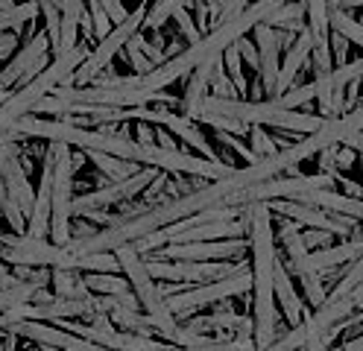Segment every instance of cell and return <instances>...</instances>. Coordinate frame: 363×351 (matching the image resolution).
Masks as SVG:
<instances>
[{
    "instance_id": "1",
    "label": "cell",
    "mask_w": 363,
    "mask_h": 351,
    "mask_svg": "<svg viewBox=\"0 0 363 351\" xmlns=\"http://www.w3.org/2000/svg\"><path fill=\"white\" fill-rule=\"evenodd\" d=\"M249 223V252H252V337L255 351H264L279 340V311H276V231L272 211L267 202L246 205Z\"/></svg>"
},
{
    "instance_id": "2",
    "label": "cell",
    "mask_w": 363,
    "mask_h": 351,
    "mask_svg": "<svg viewBox=\"0 0 363 351\" xmlns=\"http://www.w3.org/2000/svg\"><path fill=\"white\" fill-rule=\"evenodd\" d=\"M115 255H118V261H121L123 275L129 278V284H132L135 296H138V301H141V311H144V316H147L150 328H152V331H155L158 337H162V340H167V342L173 345V334L179 331V325H176L173 313L167 311L162 290L155 287V278H152V275H150V269H147L144 255H141L138 249H135L132 243L121 246Z\"/></svg>"
},
{
    "instance_id": "3",
    "label": "cell",
    "mask_w": 363,
    "mask_h": 351,
    "mask_svg": "<svg viewBox=\"0 0 363 351\" xmlns=\"http://www.w3.org/2000/svg\"><path fill=\"white\" fill-rule=\"evenodd\" d=\"M147 12H150V6H147V4H138V9L129 12V18H126L123 23H115V30H111L106 38L97 41V47L91 50V56H88L62 85L82 88L85 82H94V79L103 74V70L111 65V59H115V56L123 50V47L129 44V38L138 35V30L144 27V21H147Z\"/></svg>"
},
{
    "instance_id": "4",
    "label": "cell",
    "mask_w": 363,
    "mask_h": 351,
    "mask_svg": "<svg viewBox=\"0 0 363 351\" xmlns=\"http://www.w3.org/2000/svg\"><path fill=\"white\" fill-rule=\"evenodd\" d=\"M0 261L12 267H62L77 269L79 257L67 249L53 243L50 238H30V234H6L4 231V249H0Z\"/></svg>"
},
{
    "instance_id": "5",
    "label": "cell",
    "mask_w": 363,
    "mask_h": 351,
    "mask_svg": "<svg viewBox=\"0 0 363 351\" xmlns=\"http://www.w3.org/2000/svg\"><path fill=\"white\" fill-rule=\"evenodd\" d=\"M53 152V211L50 240L59 246L71 243V205H74V150L67 144H50Z\"/></svg>"
},
{
    "instance_id": "6",
    "label": "cell",
    "mask_w": 363,
    "mask_h": 351,
    "mask_svg": "<svg viewBox=\"0 0 363 351\" xmlns=\"http://www.w3.org/2000/svg\"><path fill=\"white\" fill-rule=\"evenodd\" d=\"M246 293H252V272L249 269L229 275V278H220V281H208V284H199L191 290H182V293H167L164 304L173 316H188L199 308H208V304L235 299V296H246Z\"/></svg>"
},
{
    "instance_id": "7",
    "label": "cell",
    "mask_w": 363,
    "mask_h": 351,
    "mask_svg": "<svg viewBox=\"0 0 363 351\" xmlns=\"http://www.w3.org/2000/svg\"><path fill=\"white\" fill-rule=\"evenodd\" d=\"M279 240L281 246L287 249V261L290 267L296 269L299 281H302V290H305V301L311 304V308H323L328 293L323 287V275L320 269L313 267L311 261V249L305 246V238H302V231H299V223H293V220H284L281 228H279Z\"/></svg>"
},
{
    "instance_id": "8",
    "label": "cell",
    "mask_w": 363,
    "mask_h": 351,
    "mask_svg": "<svg viewBox=\"0 0 363 351\" xmlns=\"http://www.w3.org/2000/svg\"><path fill=\"white\" fill-rule=\"evenodd\" d=\"M155 176H158L155 167H144V170H138L135 176H129V179H123V182H111V184L94 187V191L77 196L74 205H71V211H74L77 217H82V214H88V211H103V208H108V205H126V202H132L135 196H141L147 187L152 184Z\"/></svg>"
},
{
    "instance_id": "9",
    "label": "cell",
    "mask_w": 363,
    "mask_h": 351,
    "mask_svg": "<svg viewBox=\"0 0 363 351\" xmlns=\"http://www.w3.org/2000/svg\"><path fill=\"white\" fill-rule=\"evenodd\" d=\"M50 38L48 33H35L30 35L24 44H21V50L12 56V62L0 70V91H9L12 85L18 88H24L30 85L35 77L44 74V67L50 65Z\"/></svg>"
},
{
    "instance_id": "10",
    "label": "cell",
    "mask_w": 363,
    "mask_h": 351,
    "mask_svg": "<svg viewBox=\"0 0 363 351\" xmlns=\"http://www.w3.org/2000/svg\"><path fill=\"white\" fill-rule=\"evenodd\" d=\"M269 211H279L284 220H293L305 228H323V231H331V234H340V238H349L354 223H349L343 214H334L328 217L323 208H313V205H305V202H296V199H269L267 202Z\"/></svg>"
},
{
    "instance_id": "11",
    "label": "cell",
    "mask_w": 363,
    "mask_h": 351,
    "mask_svg": "<svg viewBox=\"0 0 363 351\" xmlns=\"http://www.w3.org/2000/svg\"><path fill=\"white\" fill-rule=\"evenodd\" d=\"M255 33V44H258V56H261V88H264V97L272 100L279 97V70H281V59H279V50H281V33L269 23H261V27L252 30Z\"/></svg>"
},
{
    "instance_id": "12",
    "label": "cell",
    "mask_w": 363,
    "mask_h": 351,
    "mask_svg": "<svg viewBox=\"0 0 363 351\" xmlns=\"http://www.w3.org/2000/svg\"><path fill=\"white\" fill-rule=\"evenodd\" d=\"M311 50H313V38H311V30L305 23V30L296 35V41H293L287 47V53H284V62H281V70H279V97L293 88V82H296V77H299V70L311 62Z\"/></svg>"
},
{
    "instance_id": "13",
    "label": "cell",
    "mask_w": 363,
    "mask_h": 351,
    "mask_svg": "<svg viewBox=\"0 0 363 351\" xmlns=\"http://www.w3.org/2000/svg\"><path fill=\"white\" fill-rule=\"evenodd\" d=\"M217 62V59H214ZM214 62L196 67L194 74H188V85H185V97L179 103V114L188 117V121H199L202 114V103H206V91H208V82H211V70H214Z\"/></svg>"
},
{
    "instance_id": "14",
    "label": "cell",
    "mask_w": 363,
    "mask_h": 351,
    "mask_svg": "<svg viewBox=\"0 0 363 351\" xmlns=\"http://www.w3.org/2000/svg\"><path fill=\"white\" fill-rule=\"evenodd\" d=\"M276 301L281 304V311H284V316H287V322H290L293 328L302 325L305 308H302L296 290H293V281H290L287 269L281 267V261H276Z\"/></svg>"
},
{
    "instance_id": "15",
    "label": "cell",
    "mask_w": 363,
    "mask_h": 351,
    "mask_svg": "<svg viewBox=\"0 0 363 351\" xmlns=\"http://www.w3.org/2000/svg\"><path fill=\"white\" fill-rule=\"evenodd\" d=\"M354 311H360V308H357V301H354L352 296H349V299H334V301H331V299H325L323 308H316V311L311 313V322H313L316 331L325 334L331 325L343 322V319H346V316H352Z\"/></svg>"
},
{
    "instance_id": "16",
    "label": "cell",
    "mask_w": 363,
    "mask_h": 351,
    "mask_svg": "<svg viewBox=\"0 0 363 351\" xmlns=\"http://www.w3.org/2000/svg\"><path fill=\"white\" fill-rule=\"evenodd\" d=\"M50 290L59 299H91L94 296L88 290L79 269H62V267H56L53 275H50Z\"/></svg>"
},
{
    "instance_id": "17",
    "label": "cell",
    "mask_w": 363,
    "mask_h": 351,
    "mask_svg": "<svg viewBox=\"0 0 363 351\" xmlns=\"http://www.w3.org/2000/svg\"><path fill=\"white\" fill-rule=\"evenodd\" d=\"M85 158L94 164V170L103 173L106 179L111 182H123L129 176L138 173V164H132V161H123L118 155H108V152H94V150H85Z\"/></svg>"
},
{
    "instance_id": "18",
    "label": "cell",
    "mask_w": 363,
    "mask_h": 351,
    "mask_svg": "<svg viewBox=\"0 0 363 351\" xmlns=\"http://www.w3.org/2000/svg\"><path fill=\"white\" fill-rule=\"evenodd\" d=\"M85 15V0H65L62 4V41H59V53L74 50L77 47V30Z\"/></svg>"
},
{
    "instance_id": "19",
    "label": "cell",
    "mask_w": 363,
    "mask_h": 351,
    "mask_svg": "<svg viewBox=\"0 0 363 351\" xmlns=\"http://www.w3.org/2000/svg\"><path fill=\"white\" fill-rule=\"evenodd\" d=\"M85 284L91 293H100V296H126L132 293L129 278L118 275V272H82Z\"/></svg>"
},
{
    "instance_id": "20",
    "label": "cell",
    "mask_w": 363,
    "mask_h": 351,
    "mask_svg": "<svg viewBox=\"0 0 363 351\" xmlns=\"http://www.w3.org/2000/svg\"><path fill=\"white\" fill-rule=\"evenodd\" d=\"M35 15H41V0H38V4L27 0V4H15L12 9H0V33L27 27V23H33Z\"/></svg>"
},
{
    "instance_id": "21",
    "label": "cell",
    "mask_w": 363,
    "mask_h": 351,
    "mask_svg": "<svg viewBox=\"0 0 363 351\" xmlns=\"http://www.w3.org/2000/svg\"><path fill=\"white\" fill-rule=\"evenodd\" d=\"M331 30L340 33V35H346L352 44L363 47V23L357 18H352L346 9H334L331 12Z\"/></svg>"
},
{
    "instance_id": "22",
    "label": "cell",
    "mask_w": 363,
    "mask_h": 351,
    "mask_svg": "<svg viewBox=\"0 0 363 351\" xmlns=\"http://www.w3.org/2000/svg\"><path fill=\"white\" fill-rule=\"evenodd\" d=\"M191 4V0H152V6L147 12V21H144V27H150L152 33H158L164 27V23L170 21V15L179 9V6H185Z\"/></svg>"
},
{
    "instance_id": "23",
    "label": "cell",
    "mask_w": 363,
    "mask_h": 351,
    "mask_svg": "<svg viewBox=\"0 0 363 351\" xmlns=\"http://www.w3.org/2000/svg\"><path fill=\"white\" fill-rule=\"evenodd\" d=\"M41 15H44V33H48L53 44V56H56L59 41H62V6L50 4V0H41Z\"/></svg>"
},
{
    "instance_id": "24",
    "label": "cell",
    "mask_w": 363,
    "mask_h": 351,
    "mask_svg": "<svg viewBox=\"0 0 363 351\" xmlns=\"http://www.w3.org/2000/svg\"><path fill=\"white\" fill-rule=\"evenodd\" d=\"M249 150L255 152V158L258 161H264V158H269V155H276L279 152V147H276V140H272V135L264 129V126H249Z\"/></svg>"
},
{
    "instance_id": "25",
    "label": "cell",
    "mask_w": 363,
    "mask_h": 351,
    "mask_svg": "<svg viewBox=\"0 0 363 351\" xmlns=\"http://www.w3.org/2000/svg\"><path fill=\"white\" fill-rule=\"evenodd\" d=\"M170 21L176 23V30H179V35L182 38H185L188 41V47L191 44H196V41H202V38H206V35H202L199 33V27H196V21H194V15L185 9V6H179L173 15H170Z\"/></svg>"
},
{
    "instance_id": "26",
    "label": "cell",
    "mask_w": 363,
    "mask_h": 351,
    "mask_svg": "<svg viewBox=\"0 0 363 351\" xmlns=\"http://www.w3.org/2000/svg\"><path fill=\"white\" fill-rule=\"evenodd\" d=\"M223 65H225V74H229V79L235 82L238 94L243 97V94H246V77H243V62H240V53H238V47H235V44L223 53Z\"/></svg>"
},
{
    "instance_id": "27",
    "label": "cell",
    "mask_w": 363,
    "mask_h": 351,
    "mask_svg": "<svg viewBox=\"0 0 363 351\" xmlns=\"http://www.w3.org/2000/svg\"><path fill=\"white\" fill-rule=\"evenodd\" d=\"M305 348V325H296V328H290L287 334H281L272 345H267L264 351H299Z\"/></svg>"
},
{
    "instance_id": "28",
    "label": "cell",
    "mask_w": 363,
    "mask_h": 351,
    "mask_svg": "<svg viewBox=\"0 0 363 351\" xmlns=\"http://www.w3.org/2000/svg\"><path fill=\"white\" fill-rule=\"evenodd\" d=\"M123 50H126V59H129V65H132V70H135V77H147L150 70H155V65H152V62L144 56L141 47L135 44V35L129 38V44L123 47Z\"/></svg>"
},
{
    "instance_id": "29",
    "label": "cell",
    "mask_w": 363,
    "mask_h": 351,
    "mask_svg": "<svg viewBox=\"0 0 363 351\" xmlns=\"http://www.w3.org/2000/svg\"><path fill=\"white\" fill-rule=\"evenodd\" d=\"M88 12H91V23H94V35L97 38H106L111 30H115V21L108 18V12L97 4V0H91L88 4Z\"/></svg>"
},
{
    "instance_id": "30",
    "label": "cell",
    "mask_w": 363,
    "mask_h": 351,
    "mask_svg": "<svg viewBox=\"0 0 363 351\" xmlns=\"http://www.w3.org/2000/svg\"><path fill=\"white\" fill-rule=\"evenodd\" d=\"M238 47V53H240V59H246V65L255 70V74H261V56H258V44L255 41H249L246 35L235 44Z\"/></svg>"
},
{
    "instance_id": "31",
    "label": "cell",
    "mask_w": 363,
    "mask_h": 351,
    "mask_svg": "<svg viewBox=\"0 0 363 351\" xmlns=\"http://www.w3.org/2000/svg\"><path fill=\"white\" fill-rule=\"evenodd\" d=\"M349 38L346 35H340V33H334L331 30V56H334V67H343L346 62H352L349 59Z\"/></svg>"
},
{
    "instance_id": "32",
    "label": "cell",
    "mask_w": 363,
    "mask_h": 351,
    "mask_svg": "<svg viewBox=\"0 0 363 351\" xmlns=\"http://www.w3.org/2000/svg\"><path fill=\"white\" fill-rule=\"evenodd\" d=\"M191 6H194V21H196L199 33H211V6H208V0H191Z\"/></svg>"
},
{
    "instance_id": "33",
    "label": "cell",
    "mask_w": 363,
    "mask_h": 351,
    "mask_svg": "<svg viewBox=\"0 0 363 351\" xmlns=\"http://www.w3.org/2000/svg\"><path fill=\"white\" fill-rule=\"evenodd\" d=\"M132 140L135 144H144V147H152L155 144V129L150 123H141V121H132Z\"/></svg>"
},
{
    "instance_id": "34",
    "label": "cell",
    "mask_w": 363,
    "mask_h": 351,
    "mask_svg": "<svg viewBox=\"0 0 363 351\" xmlns=\"http://www.w3.org/2000/svg\"><path fill=\"white\" fill-rule=\"evenodd\" d=\"M302 238H305V246H308V249H320V246L325 249V243L334 238V234H331V231H323V228H308Z\"/></svg>"
},
{
    "instance_id": "35",
    "label": "cell",
    "mask_w": 363,
    "mask_h": 351,
    "mask_svg": "<svg viewBox=\"0 0 363 351\" xmlns=\"http://www.w3.org/2000/svg\"><path fill=\"white\" fill-rule=\"evenodd\" d=\"M97 4L108 12V18L115 21V23H123V21L129 18V12H126V6H123V0H97Z\"/></svg>"
},
{
    "instance_id": "36",
    "label": "cell",
    "mask_w": 363,
    "mask_h": 351,
    "mask_svg": "<svg viewBox=\"0 0 363 351\" xmlns=\"http://www.w3.org/2000/svg\"><path fill=\"white\" fill-rule=\"evenodd\" d=\"M18 41L21 35H12V33H0V59H6L18 50Z\"/></svg>"
},
{
    "instance_id": "37",
    "label": "cell",
    "mask_w": 363,
    "mask_h": 351,
    "mask_svg": "<svg viewBox=\"0 0 363 351\" xmlns=\"http://www.w3.org/2000/svg\"><path fill=\"white\" fill-rule=\"evenodd\" d=\"M155 147H162V150H179L176 147V135L167 132L164 126H155Z\"/></svg>"
},
{
    "instance_id": "38",
    "label": "cell",
    "mask_w": 363,
    "mask_h": 351,
    "mask_svg": "<svg viewBox=\"0 0 363 351\" xmlns=\"http://www.w3.org/2000/svg\"><path fill=\"white\" fill-rule=\"evenodd\" d=\"M15 284H21V278H15V275H9L4 267H0V290H6V287H15Z\"/></svg>"
},
{
    "instance_id": "39",
    "label": "cell",
    "mask_w": 363,
    "mask_h": 351,
    "mask_svg": "<svg viewBox=\"0 0 363 351\" xmlns=\"http://www.w3.org/2000/svg\"><path fill=\"white\" fill-rule=\"evenodd\" d=\"M346 147H352L357 155H363V132H360V135H352V138L346 140Z\"/></svg>"
},
{
    "instance_id": "40",
    "label": "cell",
    "mask_w": 363,
    "mask_h": 351,
    "mask_svg": "<svg viewBox=\"0 0 363 351\" xmlns=\"http://www.w3.org/2000/svg\"><path fill=\"white\" fill-rule=\"evenodd\" d=\"M340 351H363V337H357V340H349Z\"/></svg>"
},
{
    "instance_id": "41",
    "label": "cell",
    "mask_w": 363,
    "mask_h": 351,
    "mask_svg": "<svg viewBox=\"0 0 363 351\" xmlns=\"http://www.w3.org/2000/svg\"><path fill=\"white\" fill-rule=\"evenodd\" d=\"M363 6V0H343V9H357Z\"/></svg>"
},
{
    "instance_id": "42",
    "label": "cell",
    "mask_w": 363,
    "mask_h": 351,
    "mask_svg": "<svg viewBox=\"0 0 363 351\" xmlns=\"http://www.w3.org/2000/svg\"><path fill=\"white\" fill-rule=\"evenodd\" d=\"M352 319H354V322H363V308H360V311H354V313H352Z\"/></svg>"
},
{
    "instance_id": "43",
    "label": "cell",
    "mask_w": 363,
    "mask_h": 351,
    "mask_svg": "<svg viewBox=\"0 0 363 351\" xmlns=\"http://www.w3.org/2000/svg\"><path fill=\"white\" fill-rule=\"evenodd\" d=\"M41 351H59V348H53V345H38Z\"/></svg>"
},
{
    "instance_id": "44",
    "label": "cell",
    "mask_w": 363,
    "mask_h": 351,
    "mask_svg": "<svg viewBox=\"0 0 363 351\" xmlns=\"http://www.w3.org/2000/svg\"><path fill=\"white\" fill-rule=\"evenodd\" d=\"M360 176H363V155H360ZM360 187H363V182H360Z\"/></svg>"
},
{
    "instance_id": "45",
    "label": "cell",
    "mask_w": 363,
    "mask_h": 351,
    "mask_svg": "<svg viewBox=\"0 0 363 351\" xmlns=\"http://www.w3.org/2000/svg\"><path fill=\"white\" fill-rule=\"evenodd\" d=\"M50 4H56V6H62V4H65V0H50Z\"/></svg>"
},
{
    "instance_id": "46",
    "label": "cell",
    "mask_w": 363,
    "mask_h": 351,
    "mask_svg": "<svg viewBox=\"0 0 363 351\" xmlns=\"http://www.w3.org/2000/svg\"><path fill=\"white\" fill-rule=\"evenodd\" d=\"M0 249H4V231H0Z\"/></svg>"
},
{
    "instance_id": "47",
    "label": "cell",
    "mask_w": 363,
    "mask_h": 351,
    "mask_svg": "<svg viewBox=\"0 0 363 351\" xmlns=\"http://www.w3.org/2000/svg\"><path fill=\"white\" fill-rule=\"evenodd\" d=\"M360 23H363V12H360Z\"/></svg>"
}]
</instances>
